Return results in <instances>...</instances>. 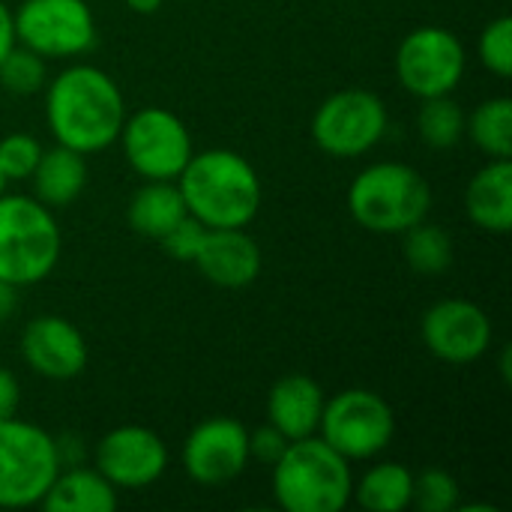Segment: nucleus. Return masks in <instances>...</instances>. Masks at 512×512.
Instances as JSON below:
<instances>
[{"instance_id":"412c9836","label":"nucleus","mask_w":512,"mask_h":512,"mask_svg":"<svg viewBox=\"0 0 512 512\" xmlns=\"http://www.w3.org/2000/svg\"><path fill=\"white\" fill-rule=\"evenodd\" d=\"M186 201L177 180H144L126 207V222L147 240H162L180 219H186Z\"/></svg>"},{"instance_id":"9d476101","label":"nucleus","mask_w":512,"mask_h":512,"mask_svg":"<svg viewBox=\"0 0 512 512\" xmlns=\"http://www.w3.org/2000/svg\"><path fill=\"white\" fill-rule=\"evenodd\" d=\"M117 141L129 168L144 180H177L195 153L186 123L159 105L126 114Z\"/></svg>"},{"instance_id":"4be33fe9","label":"nucleus","mask_w":512,"mask_h":512,"mask_svg":"<svg viewBox=\"0 0 512 512\" xmlns=\"http://www.w3.org/2000/svg\"><path fill=\"white\" fill-rule=\"evenodd\" d=\"M414 498V471L402 462H381L354 480L351 501L369 512H405Z\"/></svg>"},{"instance_id":"2eb2a0df","label":"nucleus","mask_w":512,"mask_h":512,"mask_svg":"<svg viewBox=\"0 0 512 512\" xmlns=\"http://www.w3.org/2000/svg\"><path fill=\"white\" fill-rule=\"evenodd\" d=\"M21 360L48 381H72L87 369V342L63 315H39L21 330Z\"/></svg>"},{"instance_id":"393cba45","label":"nucleus","mask_w":512,"mask_h":512,"mask_svg":"<svg viewBox=\"0 0 512 512\" xmlns=\"http://www.w3.org/2000/svg\"><path fill=\"white\" fill-rule=\"evenodd\" d=\"M420 102H423L420 111H417V132H420V138L432 150L456 147L465 138V111L453 99V93L420 99Z\"/></svg>"},{"instance_id":"f257e3e1","label":"nucleus","mask_w":512,"mask_h":512,"mask_svg":"<svg viewBox=\"0 0 512 512\" xmlns=\"http://www.w3.org/2000/svg\"><path fill=\"white\" fill-rule=\"evenodd\" d=\"M123 120V93L105 69L75 63L45 81V123L54 144L81 156L99 153L120 138Z\"/></svg>"},{"instance_id":"7ed1b4c3","label":"nucleus","mask_w":512,"mask_h":512,"mask_svg":"<svg viewBox=\"0 0 512 512\" xmlns=\"http://www.w3.org/2000/svg\"><path fill=\"white\" fill-rule=\"evenodd\" d=\"M270 468L273 498L285 512H342L351 504V462L321 435L291 441Z\"/></svg>"},{"instance_id":"6ab92c4d","label":"nucleus","mask_w":512,"mask_h":512,"mask_svg":"<svg viewBox=\"0 0 512 512\" xmlns=\"http://www.w3.org/2000/svg\"><path fill=\"white\" fill-rule=\"evenodd\" d=\"M33 198L42 201L51 210L69 207L78 201V195L87 186V159L63 144H54L51 150H42L33 174Z\"/></svg>"},{"instance_id":"f704fd0d","label":"nucleus","mask_w":512,"mask_h":512,"mask_svg":"<svg viewBox=\"0 0 512 512\" xmlns=\"http://www.w3.org/2000/svg\"><path fill=\"white\" fill-rule=\"evenodd\" d=\"M132 12H138V15H153L156 9H162V3L165 0H123Z\"/></svg>"},{"instance_id":"2f4dec72","label":"nucleus","mask_w":512,"mask_h":512,"mask_svg":"<svg viewBox=\"0 0 512 512\" xmlns=\"http://www.w3.org/2000/svg\"><path fill=\"white\" fill-rule=\"evenodd\" d=\"M18 405H21V387H18V378L0 366V420H9L18 414Z\"/></svg>"},{"instance_id":"473e14b6","label":"nucleus","mask_w":512,"mask_h":512,"mask_svg":"<svg viewBox=\"0 0 512 512\" xmlns=\"http://www.w3.org/2000/svg\"><path fill=\"white\" fill-rule=\"evenodd\" d=\"M18 45L15 39V18H12V9L0 0V60Z\"/></svg>"},{"instance_id":"aec40b11","label":"nucleus","mask_w":512,"mask_h":512,"mask_svg":"<svg viewBox=\"0 0 512 512\" xmlns=\"http://www.w3.org/2000/svg\"><path fill=\"white\" fill-rule=\"evenodd\" d=\"M117 504V489L96 468L69 465L60 468L39 507L48 512H114Z\"/></svg>"},{"instance_id":"1a4fd4ad","label":"nucleus","mask_w":512,"mask_h":512,"mask_svg":"<svg viewBox=\"0 0 512 512\" xmlns=\"http://www.w3.org/2000/svg\"><path fill=\"white\" fill-rule=\"evenodd\" d=\"M18 45L45 60H66L93 51L96 15L87 0H21L12 9Z\"/></svg>"},{"instance_id":"dca6fc26","label":"nucleus","mask_w":512,"mask_h":512,"mask_svg":"<svg viewBox=\"0 0 512 512\" xmlns=\"http://www.w3.org/2000/svg\"><path fill=\"white\" fill-rule=\"evenodd\" d=\"M192 264L219 288H246L261 273V249L246 228H207Z\"/></svg>"},{"instance_id":"ddd939ff","label":"nucleus","mask_w":512,"mask_h":512,"mask_svg":"<svg viewBox=\"0 0 512 512\" xmlns=\"http://www.w3.org/2000/svg\"><path fill=\"white\" fill-rule=\"evenodd\" d=\"M420 336L423 345L429 348L432 357L450 366H468L477 363L489 345H492V321L483 312V306L450 297L435 303L423 321H420Z\"/></svg>"},{"instance_id":"9b49d317","label":"nucleus","mask_w":512,"mask_h":512,"mask_svg":"<svg viewBox=\"0 0 512 512\" xmlns=\"http://www.w3.org/2000/svg\"><path fill=\"white\" fill-rule=\"evenodd\" d=\"M465 69H468L465 45L447 27L423 24L399 42L396 78L417 99L453 93L462 84Z\"/></svg>"},{"instance_id":"6e6552de","label":"nucleus","mask_w":512,"mask_h":512,"mask_svg":"<svg viewBox=\"0 0 512 512\" xmlns=\"http://www.w3.org/2000/svg\"><path fill=\"white\" fill-rule=\"evenodd\" d=\"M390 114L378 93L348 87L327 96L312 114V141L333 159H360L387 135Z\"/></svg>"},{"instance_id":"39448f33","label":"nucleus","mask_w":512,"mask_h":512,"mask_svg":"<svg viewBox=\"0 0 512 512\" xmlns=\"http://www.w3.org/2000/svg\"><path fill=\"white\" fill-rule=\"evenodd\" d=\"M63 234L54 210L33 195H0V279L27 288L48 279L60 261Z\"/></svg>"},{"instance_id":"5701e85b","label":"nucleus","mask_w":512,"mask_h":512,"mask_svg":"<svg viewBox=\"0 0 512 512\" xmlns=\"http://www.w3.org/2000/svg\"><path fill=\"white\" fill-rule=\"evenodd\" d=\"M465 132L489 159H512V99L492 96L465 117Z\"/></svg>"},{"instance_id":"c9c22d12","label":"nucleus","mask_w":512,"mask_h":512,"mask_svg":"<svg viewBox=\"0 0 512 512\" xmlns=\"http://www.w3.org/2000/svg\"><path fill=\"white\" fill-rule=\"evenodd\" d=\"M3 192H6V177L0 174V195H3Z\"/></svg>"},{"instance_id":"e433bc0d","label":"nucleus","mask_w":512,"mask_h":512,"mask_svg":"<svg viewBox=\"0 0 512 512\" xmlns=\"http://www.w3.org/2000/svg\"><path fill=\"white\" fill-rule=\"evenodd\" d=\"M0 96H3V90H0Z\"/></svg>"},{"instance_id":"f8f14e48","label":"nucleus","mask_w":512,"mask_h":512,"mask_svg":"<svg viewBox=\"0 0 512 512\" xmlns=\"http://www.w3.org/2000/svg\"><path fill=\"white\" fill-rule=\"evenodd\" d=\"M93 468L120 492H138L168 471V447L147 426H117L93 450Z\"/></svg>"},{"instance_id":"a211bd4d","label":"nucleus","mask_w":512,"mask_h":512,"mask_svg":"<svg viewBox=\"0 0 512 512\" xmlns=\"http://www.w3.org/2000/svg\"><path fill=\"white\" fill-rule=\"evenodd\" d=\"M468 219L489 234L512 231V159H489L465 186Z\"/></svg>"},{"instance_id":"0eeeda50","label":"nucleus","mask_w":512,"mask_h":512,"mask_svg":"<svg viewBox=\"0 0 512 512\" xmlns=\"http://www.w3.org/2000/svg\"><path fill=\"white\" fill-rule=\"evenodd\" d=\"M318 435L348 462L375 459L396 438V414L381 393L351 387L324 402Z\"/></svg>"},{"instance_id":"c85d7f7f","label":"nucleus","mask_w":512,"mask_h":512,"mask_svg":"<svg viewBox=\"0 0 512 512\" xmlns=\"http://www.w3.org/2000/svg\"><path fill=\"white\" fill-rule=\"evenodd\" d=\"M477 54L483 60V66L498 75V78H510L512 75V18L510 15H498L495 21H489L480 33L477 42Z\"/></svg>"},{"instance_id":"20e7f679","label":"nucleus","mask_w":512,"mask_h":512,"mask_svg":"<svg viewBox=\"0 0 512 512\" xmlns=\"http://www.w3.org/2000/svg\"><path fill=\"white\" fill-rule=\"evenodd\" d=\"M348 210L372 234H405L429 216L432 189L414 165L375 162L351 180Z\"/></svg>"},{"instance_id":"4468645a","label":"nucleus","mask_w":512,"mask_h":512,"mask_svg":"<svg viewBox=\"0 0 512 512\" xmlns=\"http://www.w3.org/2000/svg\"><path fill=\"white\" fill-rule=\"evenodd\" d=\"M249 465V429L234 417L201 420L183 441V468L198 486H225Z\"/></svg>"},{"instance_id":"b1692460","label":"nucleus","mask_w":512,"mask_h":512,"mask_svg":"<svg viewBox=\"0 0 512 512\" xmlns=\"http://www.w3.org/2000/svg\"><path fill=\"white\" fill-rule=\"evenodd\" d=\"M402 243L405 261L420 276H441L453 264V240L441 225H429L426 219L408 228Z\"/></svg>"},{"instance_id":"7c9ffc66","label":"nucleus","mask_w":512,"mask_h":512,"mask_svg":"<svg viewBox=\"0 0 512 512\" xmlns=\"http://www.w3.org/2000/svg\"><path fill=\"white\" fill-rule=\"evenodd\" d=\"M288 444H291V441H288L279 429H273V426L267 423V426L249 432V459H255V462H261V465H276L279 456L288 450Z\"/></svg>"},{"instance_id":"f3484780","label":"nucleus","mask_w":512,"mask_h":512,"mask_svg":"<svg viewBox=\"0 0 512 512\" xmlns=\"http://www.w3.org/2000/svg\"><path fill=\"white\" fill-rule=\"evenodd\" d=\"M324 390L309 375H285L267 393V423L279 429L288 441L318 435L324 414Z\"/></svg>"},{"instance_id":"423d86ee","label":"nucleus","mask_w":512,"mask_h":512,"mask_svg":"<svg viewBox=\"0 0 512 512\" xmlns=\"http://www.w3.org/2000/svg\"><path fill=\"white\" fill-rule=\"evenodd\" d=\"M60 468L54 435L18 417L0 420V510L39 507Z\"/></svg>"},{"instance_id":"cd10ccee","label":"nucleus","mask_w":512,"mask_h":512,"mask_svg":"<svg viewBox=\"0 0 512 512\" xmlns=\"http://www.w3.org/2000/svg\"><path fill=\"white\" fill-rule=\"evenodd\" d=\"M39 156L42 144L30 132H9L0 138V174L6 177V183L30 180Z\"/></svg>"},{"instance_id":"bb28decb","label":"nucleus","mask_w":512,"mask_h":512,"mask_svg":"<svg viewBox=\"0 0 512 512\" xmlns=\"http://www.w3.org/2000/svg\"><path fill=\"white\" fill-rule=\"evenodd\" d=\"M462 489L456 477L444 468H426L414 474V498L411 507L420 512H453L459 507Z\"/></svg>"},{"instance_id":"72a5a7b5","label":"nucleus","mask_w":512,"mask_h":512,"mask_svg":"<svg viewBox=\"0 0 512 512\" xmlns=\"http://www.w3.org/2000/svg\"><path fill=\"white\" fill-rule=\"evenodd\" d=\"M18 309V288L0 279V324L9 321Z\"/></svg>"},{"instance_id":"a878e982","label":"nucleus","mask_w":512,"mask_h":512,"mask_svg":"<svg viewBox=\"0 0 512 512\" xmlns=\"http://www.w3.org/2000/svg\"><path fill=\"white\" fill-rule=\"evenodd\" d=\"M48 81V66L45 57L36 51L15 45L3 60H0V90L15 93V96H33L45 87Z\"/></svg>"},{"instance_id":"f03ea898","label":"nucleus","mask_w":512,"mask_h":512,"mask_svg":"<svg viewBox=\"0 0 512 512\" xmlns=\"http://www.w3.org/2000/svg\"><path fill=\"white\" fill-rule=\"evenodd\" d=\"M177 186L189 216L207 228H249L264 195L255 165L225 147L192 153Z\"/></svg>"},{"instance_id":"c756f323","label":"nucleus","mask_w":512,"mask_h":512,"mask_svg":"<svg viewBox=\"0 0 512 512\" xmlns=\"http://www.w3.org/2000/svg\"><path fill=\"white\" fill-rule=\"evenodd\" d=\"M204 234H207V225H201L195 216H186L159 243H162V249H165L168 258L183 261V264H192L195 255H198V249H201V243H204Z\"/></svg>"}]
</instances>
